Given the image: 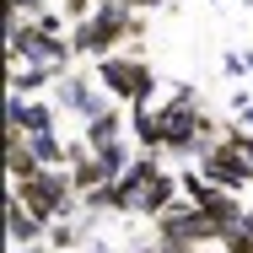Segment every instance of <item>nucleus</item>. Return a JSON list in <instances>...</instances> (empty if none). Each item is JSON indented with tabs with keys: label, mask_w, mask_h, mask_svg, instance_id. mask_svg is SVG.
<instances>
[{
	"label": "nucleus",
	"mask_w": 253,
	"mask_h": 253,
	"mask_svg": "<svg viewBox=\"0 0 253 253\" xmlns=\"http://www.w3.org/2000/svg\"><path fill=\"white\" fill-rule=\"evenodd\" d=\"M124 38H140L135 5H129V0H97V11L76 22V33H70V49H76V54H92V59H102V54L113 49V43H124Z\"/></svg>",
	"instance_id": "1"
},
{
	"label": "nucleus",
	"mask_w": 253,
	"mask_h": 253,
	"mask_svg": "<svg viewBox=\"0 0 253 253\" xmlns=\"http://www.w3.org/2000/svg\"><path fill=\"white\" fill-rule=\"evenodd\" d=\"M22 205L33 210V215H43V221H70L76 215V178L65 172V167H38L33 178H22V183H11Z\"/></svg>",
	"instance_id": "2"
},
{
	"label": "nucleus",
	"mask_w": 253,
	"mask_h": 253,
	"mask_svg": "<svg viewBox=\"0 0 253 253\" xmlns=\"http://www.w3.org/2000/svg\"><path fill=\"white\" fill-rule=\"evenodd\" d=\"M210 237H221V232H215V221L205 215V205H194V200H172L156 215V243L167 253H194L200 243H210Z\"/></svg>",
	"instance_id": "3"
},
{
	"label": "nucleus",
	"mask_w": 253,
	"mask_h": 253,
	"mask_svg": "<svg viewBox=\"0 0 253 253\" xmlns=\"http://www.w3.org/2000/svg\"><path fill=\"white\" fill-rule=\"evenodd\" d=\"M97 86L108 97H124V102H151V65L146 59H135V54H102L97 59Z\"/></svg>",
	"instance_id": "4"
},
{
	"label": "nucleus",
	"mask_w": 253,
	"mask_h": 253,
	"mask_svg": "<svg viewBox=\"0 0 253 253\" xmlns=\"http://www.w3.org/2000/svg\"><path fill=\"white\" fill-rule=\"evenodd\" d=\"M200 172H205V183H210V189H226V194H243V189L253 183V167H248V156L237 151V140H232V135H221V140H215V151L200 162Z\"/></svg>",
	"instance_id": "5"
},
{
	"label": "nucleus",
	"mask_w": 253,
	"mask_h": 253,
	"mask_svg": "<svg viewBox=\"0 0 253 253\" xmlns=\"http://www.w3.org/2000/svg\"><path fill=\"white\" fill-rule=\"evenodd\" d=\"M162 172L156 167V151H140L119 178H113V210H129V215H140V200H146V189H151V178Z\"/></svg>",
	"instance_id": "6"
},
{
	"label": "nucleus",
	"mask_w": 253,
	"mask_h": 253,
	"mask_svg": "<svg viewBox=\"0 0 253 253\" xmlns=\"http://www.w3.org/2000/svg\"><path fill=\"white\" fill-rule=\"evenodd\" d=\"M54 97H59V108H70V113H81V119H102L108 102H113V97H102L92 81H81V76H59V81H54Z\"/></svg>",
	"instance_id": "7"
},
{
	"label": "nucleus",
	"mask_w": 253,
	"mask_h": 253,
	"mask_svg": "<svg viewBox=\"0 0 253 253\" xmlns=\"http://www.w3.org/2000/svg\"><path fill=\"white\" fill-rule=\"evenodd\" d=\"M43 226H49V221H43V215H33V210L22 205V194H16V189L5 194V237H11V248L38 243V237H43Z\"/></svg>",
	"instance_id": "8"
},
{
	"label": "nucleus",
	"mask_w": 253,
	"mask_h": 253,
	"mask_svg": "<svg viewBox=\"0 0 253 253\" xmlns=\"http://www.w3.org/2000/svg\"><path fill=\"white\" fill-rule=\"evenodd\" d=\"M5 124H11L16 135H33V129H54V108H49V102H27L22 92H11V102H5Z\"/></svg>",
	"instance_id": "9"
},
{
	"label": "nucleus",
	"mask_w": 253,
	"mask_h": 253,
	"mask_svg": "<svg viewBox=\"0 0 253 253\" xmlns=\"http://www.w3.org/2000/svg\"><path fill=\"white\" fill-rule=\"evenodd\" d=\"M129 135L140 140V151H167V135H162V113H151V102H129Z\"/></svg>",
	"instance_id": "10"
},
{
	"label": "nucleus",
	"mask_w": 253,
	"mask_h": 253,
	"mask_svg": "<svg viewBox=\"0 0 253 253\" xmlns=\"http://www.w3.org/2000/svg\"><path fill=\"white\" fill-rule=\"evenodd\" d=\"M205 215L215 221V232H232V226H243L248 221V210L237 194H226V189H210V200H205Z\"/></svg>",
	"instance_id": "11"
},
{
	"label": "nucleus",
	"mask_w": 253,
	"mask_h": 253,
	"mask_svg": "<svg viewBox=\"0 0 253 253\" xmlns=\"http://www.w3.org/2000/svg\"><path fill=\"white\" fill-rule=\"evenodd\" d=\"M178 194H183L178 172H156V178H151V189H146V200H140V215H146V221H156V215H162L167 205L178 200Z\"/></svg>",
	"instance_id": "12"
},
{
	"label": "nucleus",
	"mask_w": 253,
	"mask_h": 253,
	"mask_svg": "<svg viewBox=\"0 0 253 253\" xmlns=\"http://www.w3.org/2000/svg\"><path fill=\"white\" fill-rule=\"evenodd\" d=\"M33 172H38V156L27 151V135L11 129V135H5V178L22 183V178H33Z\"/></svg>",
	"instance_id": "13"
},
{
	"label": "nucleus",
	"mask_w": 253,
	"mask_h": 253,
	"mask_svg": "<svg viewBox=\"0 0 253 253\" xmlns=\"http://www.w3.org/2000/svg\"><path fill=\"white\" fill-rule=\"evenodd\" d=\"M27 151L38 156V167H65V162H70V146H65L54 129H33V135H27Z\"/></svg>",
	"instance_id": "14"
},
{
	"label": "nucleus",
	"mask_w": 253,
	"mask_h": 253,
	"mask_svg": "<svg viewBox=\"0 0 253 253\" xmlns=\"http://www.w3.org/2000/svg\"><path fill=\"white\" fill-rule=\"evenodd\" d=\"M59 76H65V70H54V65H16V70H11V92L27 97V92L49 86V81H59Z\"/></svg>",
	"instance_id": "15"
},
{
	"label": "nucleus",
	"mask_w": 253,
	"mask_h": 253,
	"mask_svg": "<svg viewBox=\"0 0 253 253\" xmlns=\"http://www.w3.org/2000/svg\"><path fill=\"white\" fill-rule=\"evenodd\" d=\"M113 140H124V124H119L113 108H108L102 119H86V146H92V151H108Z\"/></svg>",
	"instance_id": "16"
},
{
	"label": "nucleus",
	"mask_w": 253,
	"mask_h": 253,
	"mask_svg": "<svg viewBox=\"0 0 253 253\" xmlns=\"http://www.w3.org/2000/svg\"><path fill=\"white\" fill-rule=\"evenodd\" d=\"M97 162H102V178L113 183V178H119V172L129 167V151H124V140H113L108 151H97Z\"/></svg>",
	"instance_id": "17"
},
{
	"label": "nucleus",
	"mask_w": 253,
	"mask_h": 253,
	"mask_svg": "<svg viewBox=\"0 0 253 253\" xmlns=\"http://www.w3.org/2000/svg\"><path fill=\"white\" fill-rule=\"evenodd\" d=\"M221 70H226L232 81H243V76H248V54H221Z\"/></svg>",
	"instance_id": "18"
},
{
	"label": "nucleus",
	"mask_w": 253,
	"mask_h": 253,
	"mask_svg": "<svg viewBox=\"0 0 253 253\" xmlns=\"http://www.w3.org/2000/svg\"><path fill=\"white\" fill-rule=\"evenodd\" d=\"M221 135H232V140H237V151L248 156V167H253V135H248V129H243V124H232V129H221Z\"/></svg>",
	"instance_id": "19"
},
{
	"label": "nucleus",
	"mask_w": 253,
	"mask_h": 253,
	"mask_svg": "<svg viewBox=\"0 0 253 253\" xmlns=\"http://www.w3.org/2000/svg\"><path fill=\"white\" fill-rule=\"evenodd\" d=\"M11 5V16H38L43 11V0H5Z\"/></svg>",
	"instance_id": "20"
},
{
	"label": "nucleus",
	"mask_w": 253,
	"mask_h": 253,
	"mask_svg": "<svg viewBox=\"0 0 253 253\" xmlns=\"http://www.w3.org/2000/svg\"><path fill=\"white\" fill-rule=\"evenodd\" d=\"M33 22H38V27H43V33H59V27H65V22H59V11H38V16H33Z\"/></svg>",
	"instance_id": "21"
},
{
	"label": "nucleus",
	"mask_w": 253,
	"mask_h": 253,
	"mask_svg": "<svg viewBox=\"0 0 253 253\" xmlns=\"http://www.w3.org/2000/svg\"><path fill=\"white\" fill-rule=\"evenodd\" d=\"M65 11H70V16H92V11H97V0H65Z\"/></svg>",
	"instance_id": "22"
},
{
	"label": "nucleus",
	"mask_w": 253,
	"mask_h": 253,
	"mask_svg": "<svg viewBox=\"0 0 253 253\" xmlns=\"http://www.w3.org/2000/svg\"><path fill=\"white\" fill-rule=\"evenodd\" d=\"M237 124H243V129H253V102H243V108H237Z\"/></svg>",
	"instance_id": "23"
},
{
	"label": "nucleus",
	"mask_w": 253,
	"mask_h": 253,
	"mask_svg": "<svg viewBox=\"0 0 253 253\" xmlns=\"http://www.w3.org/2000/svg\"><path fill=\"white\" fill-rule=\"evenodd\" d=\"M11 253H49V248H38V243H27V248H11Z\"/></svg>",
	"instance_id": "24"
},
{
	"label": "nucleus",
	"mask_w": 253,
	"mask_h": 253,
	"mask_svg": "<svg viewBox=\"0 0 253 253\" xmlns=\"http://www.w3.org/2000/svg\"><path fill=\"white\" fill-rule=\"evenodd\" d=\"M129 5H135V11H146V5H162V0H129Z\"/></svg>",
	"instance_id": "25"
},
{
	"label": "nucleus",
	"mask_w": 253,
	"mask_h": 253,
	"mask_svg": "<svg viewBox=\"0 0 253 253\" xmlns=\"http://www.w3.org/2000/svg\"><path fill=\"white\" fill-rule=\"evenodd\" d=\"M248 76H253V54H248Z\"/></svg>",
	"instance_id": "26"
},
{
	"label": "nucleus",
	"mask_w": 253,
	"mask_h": 253,
	"mask_svg": "<svg viewBox=\"0 0 253 253\" xmlns=\"http://www.w3.org/2000/svg\"><path fill=\"white\" fill-rule=\"evenodd\" d=\"M248 226H253V205H248Z\"/></svg>",
	"instance_id": "27"
},
{
	"label": "nucleus",
	"mask_w": 253,
	"mask_h": 253,
	"mask_svg": "<svg viewBox=\"0 0 253 253\" xmlns=\"http://www.w3.org/2000/svg\"><path fill=\"white\" fill-rule=\"evenodd\" d=\"M54 253H59V248H54Z\"/></svg>",
	"instance_id": "28"
}]
</instances>
